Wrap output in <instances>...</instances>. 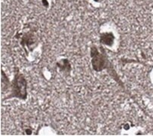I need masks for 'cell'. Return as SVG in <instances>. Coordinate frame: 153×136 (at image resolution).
Here are the masks:
<instances>
[{"label":"cell","mask_w":153,"mask_h":136,"mask_svg":"<svg viewBox=\"0 0 153 136\" xmlns=\"http://www.w3.org/2000/svg\"><path fill=\"white\" fill-rule=\"evenodd\" d=\"M27 83L22 74L16 73L12 83V92L10 97L25 99L27 96Z\"/></svg>","instance_id":"obj_1"},{"label":"cell","mask_w":153,"mask_h":136,"mask_svg":"<svg viewBox=\"0 0 153 136\" xmlns=\"http://www.w3.org/2000/svg\"><path fill=\"white\" fill-rule=\"evenodd\" d=\"M114 41V36L111 33H105L102 34L101 36V42L105 45H111Z\"/></svg>","instance_id":"obj_2"}]
</instances>
